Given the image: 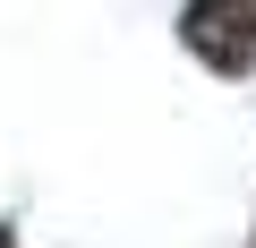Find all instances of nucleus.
Masks as SVG:
<instances>
[{
  "label": "nucleus",
  "instance_id": "obj_2",
  "mask_svg": "<svg viewBox=\"0 0 256 248\" xmlns=\"http://www.w3.org/2000/svg\"><path fill=\"white\" fill-rule=\"evenodd\" d=\"M0 248H9V231H0Z\"/></svg>",
  "mask_w": 256,
  "mask_h": 248
},
{
  "label": "nucleus",
  "instance_id": "obj_1",
  "mask_svg": "<svg viewBox=\"0 0 256 248\" xmlns=\"http://www.w3.org/2000/svg\"><path fill=\"white\" fill-rule=\"evenodd\" d=\"M188 43L214 60V69H256V0H196L188 9Z\"/></svg>",
  "mask_w": 256,
  "mask_h": 248
}]
</instances>
